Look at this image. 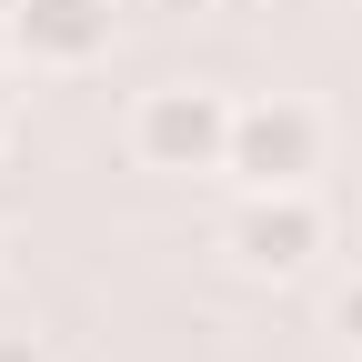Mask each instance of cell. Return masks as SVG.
Wrapping results in <instances>:
<instances>
[{"instance_id":"cell-7","label":"cell","mask_w":362,"mask_h":362,"mask_svg":"<svg viewBox=\"0 0 362 362\" xmlns=\"http://www.w3.org/2000/svg\"><path fill=\"white\" fill-rule=\"evenodd\" d=\"M0 151H11V81H0Z\"/></svg>"},{"instance_id":"cell-2","label":"cell","mask_w":362,"mask_h":362,"mask_svg":"<svg viewBox=\"0 0 362 362\" xmlns=\"http://www.w3.org/2000/svg\"><path fill=\"white\" fill-rule=\"evenodd\" d=\"M232 111L211 81H161L141 90V111H131V161L141 171H221L232 161Z\"/></svg>"},{"instance_id":"cell-6","label":"cell","mask_w":362,"mask_h":362,"mask_svg":"<svg viewBox=\"0 0 362 362\" xmlns=\"http://www.w3.org/2000/svg\"><path fill=\"white\" fill-rule=\"evenodd\" d=\"M0 362H51V342L40 332H0Z\"/></svg>"},{"instance_id":"cell-5","label":"cell","mask_w":362,"mask_h":362,"mask_svg":"<svg viewBox=\"0 0 362 362\" xmlns=\"http://www.w3.org/2000/svg\"><path fill=\"white\" fill-rule=\"evenodd\" d=\"M332 332H342V342L362 352V272H352V282H342V292H332Z\"/></svg>"},{"instance_id":"cell-1","label":"cell","mask_w":362,"mask_h":362,"mask_svg":"<svg viewBox=\"0 0 362 362\" xmlns=\"http://www.w3.org/2000/svg\"><path fill=\"white\" fill-rule=\"evenodd\" d=\"M322 151H332V121L302 101V90H272V101H242L232 111V171L242 192H302L312 171H322Z\"/></svg>"},{"instance_id":"cell-3","label":"cell","mask_w":362,"mask_h":362,"mask_svg":"<svg viewBox=\"0 0 362 362\" xmlns=\"http://www.w3.org/2000/svg\"><path fill=\"white\" fill-rule=\"evenodd\" d=\"M332 252V211H322V192H242V211H232V262L242 272H262V282H292V272H312Z\"/></svg>"},{"instance_id":"cell-4","label":"cell","mask_w":362,"mask_h":362,"mask_svg":"<svg viewBox=\"0 0 362 362\" xmlns=\"http://www.w3.org/2000/svg\"><path fill=\"white\" fill-rule=\"evenodd\" d=\"M111 30H121L111 0H11V51L30 71H90L111 51Z\"/></svg>"}]
</instances>
